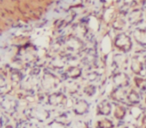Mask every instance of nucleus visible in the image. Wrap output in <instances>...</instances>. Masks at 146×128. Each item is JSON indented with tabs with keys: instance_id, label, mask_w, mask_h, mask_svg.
I'll return each mask as SVG.
<instances>
[{
	"instance_id": "1",
	"label": "nucleus",
	"mask_w": 146,
	"mask_h": 128,
	"mask_svg": "<svg viewBox=\"0 0 146 128\" xmlns=\"http://www.w3.org/2000/svg\"><path fill=\"white\" fill-rule=\"evenodd\" d=\"M145 62H146V56L144 54V51L135 52V54L132 56L131 60H130V69L137 76L143 75L144 73H146Z\"/></svg>"
},
{
	"instance_id": "2",
	"label": "nucleus",
	"mask_w": 146,
	"mask_h": 128,
	"mask_svg": "<svg viewBox=\"0 0 146 128\" xmlns=\"http://www.w3.org/2000/svg\"><path fill=\"white\" fill-rule=\"evenodd\" d=\"M113 45L115 46V48H117L119 51L123 53H127L131 50L132 48V40L131 37L126 33H119L116 35V37L114 38Z\"/></svg>"
},
{
	"instance_id": "3",
	"label": "nucleus",
	"mask_w": 146,
	"mask_h": 128,
	"mask_svg": "<svg viewBox=\"0 0 146 128\" xmlns=\"http://www.w3.org/2000/svg\"><path fill=\"white\" fill-rule=\"evenodd\" d=\"M60 80L55 74H53L50 71H45L41 78V87L45 91H50L55 88L58 87Z\"/></svg>"
},
{
	"instance_id": "4",
	"label": "nucleus",
	"mask_w": 146,
	"mask_h": 128,
	"mask_svg": "<svg viewBox=\"0 0 146 128\" xmlns=\"http://www.w3.org/2000/svg\"><path fill=\"white\" fill-rule=\"evenodd\" d=\"M46 103L53 107H65L68 103V98L63 92H53L46 96Z\"/></svg>"
},
{
	"instance_id": "5",
	"label": "nucleus",
	"mask_w": 146,
	"mask_h": 128,
	"mask_svg": "<svg viewBox=\"0 0 146 128\" xmlns=\"http://www.w3.org/2000/svg\"><path fill=\"white\" fill-rule=\"evenodd\" d=\"M64 44L66 48L69 51H72V52H79L84 47V43L76 35H70V36L67 37L64 41Z\"/></svg>"
},
{
	"instance_id": "6",
	"label": "nucleus",
	"mask_w": 146,
	"mask_h": 128,
	"mask_svg": "<svg viewBox=\"0 0 146 128\" xmlns=\"http://www.w3.org/2000/svg\"><path fill=\"white\" fill-rule=\"evenodd\" d=\"M127 94L128 90L126 88L115 87L111 90L109 94V98L115 103H127Z\"/></svg>"
},
{
	"instance_id": "7",
	"label": "nucleus",
	"mask_w": 146,
	"mask_h": 128,
	"mask_svg": "<svg viewBox=\"0 0 146 128\" xmlns=\"http://www.w3.org/2000/svg\"><path fill=\"white\" fill-rule=\"evenodd\" d=\"M29 116L39 122H45L50 118V112L45 108L33 107L29 109Z\"/></svg>"
},
{
	"instance_id": "8",
	"label": "nucleus",
	"mask_w": 146,
	"mask_h": 128,
	"mask_svg": "<svg viewBox=\"0 0 146 128\" xmlns=\"http://www.w3.org/2000/svg\"><path fill=\"white\" fill-rule=\"evenodd\" d=\"M90 105L85 99H77L72 103V112L77 116H83L89 112Z\"/></svg>"
},
{
	"instance_id": "9",
	"label": "nucleus",
	"mask_w": 146,
	"mask_h": 128,
	"mask_svg": "<svg viewBox=\"0 0 146 128\" xmlns=\"http://www.w3.org/2000/svg\"><path fill=\"white\" fill-rule=\"evenodd\" d=\"M112 82L115 87L127 88L129 86V76L123 71H117L112 75Z\"/></svg>"
},
{
	"instance_id": "10",
	"label": "nucleus",
	"mask_w": 146,
	"mask_h": 128,
	"mask_svg": "<svg viewBox=\"0 0 146 128\" xmlns=\"http://www.w3.org/2000/svg\"><path fill=\"white\" fill-rule=\"evenodd\" d=\"M96 115L98 116H109L112 112V104L110 101L106 99H103L96 105Z\"/></svg>"
},
{
	"instance_id": "11",
	"label": "nucleus",
	"mask_w": 146,
	"mask_h": 128,
	"mask_svg": "<svg viewBox=\"0 0 146 128\" xmlns=\"http://www.w3.org/2000/svg\"><path fill=\"white\" fill-rule=\"evenodd\" d=\"M82 75V68L77 65L69 66L63 73V78L65 79H72L75 80L78 79Z\"/></svg>"
},
{
	"instance_id": "12",
	"label": "nucleus",
	"mask_w": 146,
	"mask_h": 128,
	"mask_svg": "<svg viewBox=\"0 0 146 128\" xmlns=\"http://www.w3.org/2000/svg\"><path fill=\"white\" fill-rule=\"evenodd\" d=\"M133 38L138 45L141 47H146V28L137 27L133 31Z\"/></svg>"
},
{
	"instance_id": "13",
	"label": "nucleus",
	"mask_w": 146,
	"mask_h": 128,
	"mask_svg": "<svg viewBox=\"0 0 146 128\" xmlns=\"http://www.w3.org/2000/svg\"><path fill=\"white\" fill-rule=\"evenodd\" d=\"M127 19L130 25H138L143 21V12L141 9L135 8L128 14Z\"/></svg>"
},
{
	"instance_id": "14",
	"label": "nucleus",
	"mask_w": 146,
	"mask_h": 128,
	"mask_svg": "<svg viewBox=\"0 0 146 128\" xmlns=\"http://www.w3.org/2000/svg\"><path fill=\"white\" fill-rule=\"evenodd\" d=\"M128 113L134 121L137 122L140 121L143 115L145 114V109L140 105H130L129 108H128Z\"/></svg>"
},
{
	"instance_id": "15",
	"label": "nucleus",
	"mask_w": 146,
	"mask_h": 128,
	"mask_svg": "<svg viewBox=\"0 0 146 128\" xmlns=\"http://www.w3.org/2000/svg\"><path fill=\"white\" fill-rule=\"evenodd\" d=\"M113 117L118 121H123L124 118L126 117V114L128 112V109L121 103H113Z\"/></svg>"
},
{
	"instance_id": "16",
	"label": "nucleus",
	"mask_w": 146,
	"mask_h": 128,
	"mask_svg": "<svg viewBox=\"0 0 146 128\" xmlns=\"http://www.w3.org/2000/svg\"><path fill=\"white\" fill-rule=\"evenodd\" d=\"M112 63L117 69H125L127 67L128 64V58L125 54H121L118 53L115 54L112 58Z\"/></svg>"
},
{
	"instance_id": "17",
	"label": "nucleus",
	"mask_w": 146,
	"mask_h": 128,
	"mask_svg": "<svg viewBox=\"0 0 146 128\" xmlns=\"http://www.w3.org/2000/svg\"><path fill=\"white\" fill-rule=\"evenodd\" d=\"M1 106L4 109V111H6L7 113H13L15 112L17 108V102L14 99L9 97H3L2 101H1Z\"/></svg>"
},
{
	"instance_id": "18",
	"label": "nucleus",
	"mask_w": 146,
	"mask_h": 128,
	"mask_svg": "<svg viewBox=\"0 0 146 128\" xmlns=\"http://www.w3.org/2000/svg\"><path fill=\"white\" fill-rule=\"evenodd\" d=\"M140 101H141V97L140 94L137 90H135L134 88L129 89L127 94V104L128 105H139Z\"/></svg>"
},
{
	"instance_id": "19",
	"label": "nucleus",
	"mask_w": 146,
	"mask_h": 128,
	"mask_svg": "<svg viewBox=\"0 0 146 128\" xmlns=\"http://www.w3.org/2000/svg\"><path fill=\"white\" fill-rule=\"evenodd\" d=\"M94 128H115V124L111 119L107 117H103L95 122Z\"/></svg>"
},
{
	"instance_id": "20",
	"label": "nucleus",
	"mask_w": 146,
	"mask_h": 128,
	"mask_svg": "<svg viewBox=\"0 0 146 128\" xmlns=\"http://www.w3.org/2000/svg\"><path fill=\"white\" fill-rule=\"evenodd\" d=\"M111 49H112V41H111V39H110L109 35L106 34L101 42L102 53H103L105 56H107V55L111 52Z\"/></svg>"
},
{
	"instance_id": "21",
	"label": "nucleus",
	"mask_w": 146,
	"mask_h": 128,
	"mask_svg": "<svg viewBox=\"0 0 146 128\" xmlns=\"http://www.w3.org/2000/svg\"><path fill=\"white\" fill-rule=\"evenodd\" d=\"M9 77L10 80L13 83H20L23 80V74L21 73L20 70L16 69V68H10L9 70Z\"/></svg>"
},
{
	"instance_id": "22",
	"label": "nucleus",
	"mask_w": 146,
	"mask_h": 128,
	"mask_svg": "<svg viewBox=\"0 0 146 128\" xmlns=\"http://www.w3.org/2000/svg\"><path fill=\"white\" fill-rule=\"evenodd\" d=\"M126 26V20L123 17H116L113 21H112V28L114 30L121 31L125 28Z\"/></svg>"
},
{
	"instance_id": "23",
	"label": "nucleus",
	"mask_w": 146,
	"mask_h": 128,
	"mask_svg": "<svg viewBox=\"0 0 146 128\" xmlns=\"http://www.w3.org/2000/svg\"><path fill=\"white\" fill-rule=\"evenodd\" d=\"M55 120H57V121L61 122V123L65 124V125H68L70 126V124L72 123V119H71L70 117V113L69 112H62V113H60L59 115H57V117L55 118Z\"/></svg>"
},
{
	"instance_id": "24",
	"label": "nucleus",
	"mask_w": 146,
	"mask_h": 128,
	"mask_svg": "<svg viewBox=\"0 0 146 128\" xmlns=\"http://www.w3.org/2000/svg\"><path fill=\"white\" fill-rule=\"evenodd\" d=\"M133 82L136 88L143 92L146 91V78H143L141 76H135L133 78Z\"/></svg>"
},
{
	"instance_id": "25",
	"label": "nucleus",
	"mask_w": 146,
	"mask_h": 128,
	"mask_svg": "<svg viewBox=\"0 0 146 128\" xmlns=\"http://www.w3.org/2000/svg\"><path fill=\"white\" fill-rule=\"evenodd\" d=\"M65 62H66V59H65L63 56H61V55H58V56H55L54 58L52 59V61H51V65L54 66V67L57 68V69H61V68L64 67Z\"/></svg>"
},
{
	"instance_id": "26",
	"label": "nucleus",
	"mask_w": 146,
	"mask_h": 128,
	"mask_svg": "<svg viewBox=\"0 0 146 128\" xmlns=\"http://www.w3.org/2000/svg\"><path fill=\"white\" fill-rule=\"evenodd\" d=\"M69 128H90L89 122L86 121V120H74L72 121V123L70 124Z\"/></svg>"
},
{
	"instance_id": "27",
	"label": "nucleus",
	"mask_w": 146,
	"mask_h": 128,
	"mask_svg": "<svg viewBox=\"0 0 146 128\" xmlns=\"http://www.w3.org/2000/svg\"><path fill=\"white\" fill-rule=\"evenodd\" d=\"M65 90H66L70 95H74V94L77 93L78 90H79V85L74 81L69 82V83H67V85L65 86Z\"/></svg>"
},
{
	"instance_id": "28",
	"label": "nucleus",
	"mask_w": 146,
	"mask_h": 128,
	"mask_svg": "<svg viewBox=\"0 0 146 128\" xmlns=\"http://www.w3.org/2000/svg\"><path fill=\"white\" fill-rule=\"evenodd\" d=\"M96 91H97V88H96V86L93 85V84H88V85H86L85 87L83 88L84 94H85L86 96H88V97H92V96L96 93Z\"/></svg>"
},
{
	"instance_id": "29",
	"label": "nucleus",
	"mask_w": 146,
	"mask_h": 128,
	"mask_svg": "<svg viewBox=\"0 0 146 128\" xmlns=\"http://www.w3.org/2000/svg\"><path fill=\"white\" fill-rule=\"evenodd\" d=\"M47 128H69V126L65 125V124L61 123V122L57 121V120H53V121H51L48 124V127Z\"/></svg>"
},
{
	"instance_id": "30",
	"label": "nucleus",
	"mask_w": 146,
	"mask_h": 128,
	"mask_svg": "<svg viewBox=\"0 0 146 128\" xmlns=\"http://www.w3.org/2000/svg\"><path fill=\"white\" fill-rule=\"evenodd\" d=\"M98 78H99V74L95 71L89 72V73H87V75H86V79H87L88 81H91V82L96 81Z\"/></svg>"
},
{
	"instance_id": "31",
	"label": "nucleus",
	"mask_w": 146,
	"mask_h": 128,
	"mask_svg": "<svg viewBox=\"0 0 146 128\" xmlns=\"http://www.w3.org/2000/svg\"><path fill=\"white\" fill-rule=\"evenodd\" d=\"M138 128H146V114H144L143 117L140 120V124L138 126Z\"/></svg>"
},
{
	"instance_id": "32",
	"label": "nucleus",
	"mask_w": 146,
	"mask_h": 128,
	"mask_svg": "<svg viewBox=\"0 0 146 128\" xmlns=\"http://www.w3.org/2000/svg\"><path fill=\"white\" fill-rule=\"evenodd\" d=\"M120 128H138V126L133 123H125L124 125L120 126Z\"/></svg>"
},
{
	"instance_id": "33",
	"label": "nucleus",
	"mask_w": 146,
	"mask_h": 128,
	"mask_svg": "<svg viewBox=\"0 0 146 128\" xmlns=\"http://www.w3.org/2000/svg\"><path fill=\"white\" fill-rule=\"evenodd\" d=\"M144 103H145V107H146V97H145V100H144Z\"/></svg>"
},
{
	"instance_id": "34",
	"label": "nucleus",
	"mask_w": 146,
	"mask_h": 128,
	"mask_svg": "<svg viewBox=\"0 0 146 128\" xmlns=\"http://www.w3.org/2000/svg\"><path fill=\"white\" fill-rule=\"evenodd\" d=\"M145 72H146V62H145Z\"/></svg>"
}]
</instances>
